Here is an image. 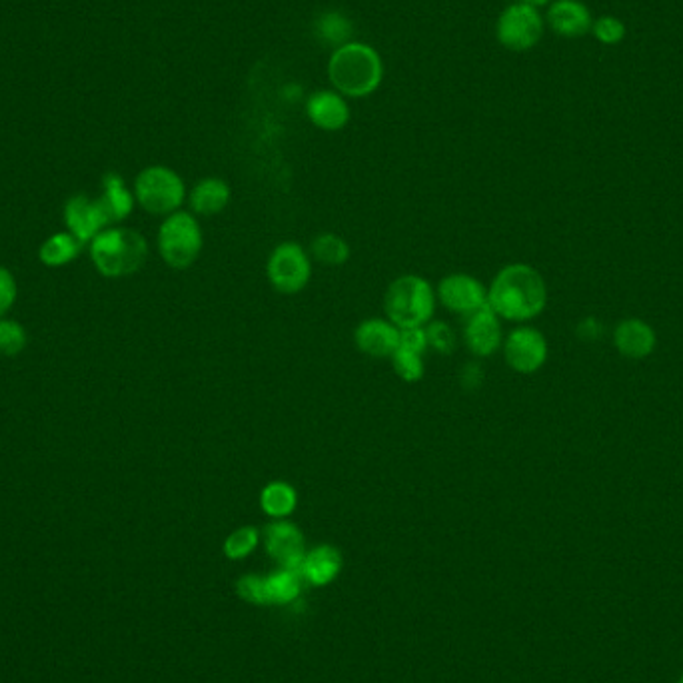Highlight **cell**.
<instances>
[{
    "instance_id": "10",
    "label": "cell",
    "mask_w": 683,
    "mask_h": 683,
    "mask_svg": "<svg viewBox=\"0 0 683 683\" xmlns=\"http://www.w3.org/2000/svg\"><path fill=\"white\" fill-rule=\"evenodd\" d=\"M502 348L506 364L518 374L538 372L548 358V342L544 334L530 326H520L512 330Z\"/></svg>"
},
{
    "instance_id": "30",
    "label": "cell",
    "mask_w": 683,
    "mask_h": 683,
    "mask_svg": "<svg viewBox=\"0 0 683 683\" xmlns=\"http://www.w3.org/2000/svg\"><path fill=\"white\" fill-rule=\"evenodd\" d=\"M596 38L604 44H618L626 36V26L622 20L614 16H602L596 24H592Z\"/></svg>"
},
{
    "instance_id": "4",
    "label": "cell",
    "mask_w": 683,
    "mask_h": 683,
    "mask_svg": "<svg viewBox=\"0 0 683 683\" xmlns=\"http://www.w3.org/2000/svg\"><path fill=\"white\" fill-rule=\"evenodd\" d=\"M436 288L418 274L398 276L384 294L386 318L400 330L422 328L434 320Z\"/></svg>"
},
{
    "instance_id": "16",
    "label": "cell",
    "mask_w": 683,
    "mask_h": 683,
    "mask_svg": "<svg viewBox=\"0 0 683 683\" xmlns=\"http://www.w3.org/2000/svg\"><path fill=\"white\" fill-rule=\"evenodd\" d=\"M232 198V190L228 186V182H224L222 178H202L198 180L190 194H188V204H190V212L194 216H218L222 214Z\"/></svg>"
},
{
    "instance_id": "9",
    "label": "cell",
    "mask_w": 683,
    "mask_h": 683,
    "mask_svg": "<svg viewBox=\"0 0 683 683\" xmlns=\"http://www.w3.org/2000/svg\"><path fill=\"white\" fill-rule=\"evenodd\" d=\"M436 298L448 312L468 318L488 304V288L472 274L454 272L440 280Z\"/></svg>"
},
{
    "instance_id": "28",
    "label": "cell",
    "mask_w": 683,
    "mask_h": 683,
    "mask_svg": "<svg viewBox=\"0 0 683 683\" xmlns=\"http://www.w3.org/2000/svg\"><path fill=\"white\" fill-rule=\"evenodd\" d=\"M26 346V330L14 320L0 318V354L16 356Z\"/></svg>"
},
{
    "instance_id": "8",
    "label": "cell",
    "mask_w": 683,
    "mask_h": 683,
    "mask_svg": "<svg viewBox=\"0 0 683 683\" xmlns=\"http://www.w3.org/2000/svg\"><path fill=\"white\" fill-rule=\"evenodd\" d=\"M544 34V20L538 8L528 6L524 2L508 6L498 22L496 36L502 46L514 52H524L534 48Z\"/></svg>"
},
{
    "instance_id": "5",
    "label": "cell",
    "mask_w": 683,
    "mask_h": 683,
    "mask_svg": "<svg viewBox=\"0 0 683 683\" xmlns=\"http://www.w3.org/2000/svg\"><path fill=\"white\" fill-rule=\"evenodd\" d=\"M158 252L168 268L186 270L202 254L204 234L198 216L186 210H178L166 216L158 230Z\"/></svg>"
},
{
    "instance_id": "2",
    "label": "cell",
    "mask_w": 683,
    "mask_h": 683,
    "mask_svg": "<svg viewBox=\"0 0 683 683\" xmlns=\"http://www.w3.org/2000/svg\"><path fill=\"white\" fill-rule=\"evenodd\" d=\"M328 76L334 90L342 96L364 98L380 86L384 64L374 46L352 40L332 52Z\"/></svg>"
},
{
    "instance_id": "14",
    "label": "cell",
    "mask_w": 683,
    "mask_h": 683,
    "mask_svg": "<svg viewBox=\"0 0 683 683\" xmlns=\"http://www.w3.org/2000/svg\"><path fill=\"white\" fill-rule=\"evenodd\" d=\"M64 220L70 234L78 242H92L108 224V216L98 200H88V196H72L64 206Z\"/></svg>"
},
{
    "instance_id": "25",
    "label": "cell",
    "mask_w": 683,
    "mask_h": 683,
    "mask_svg": "<svg viewBox=\"0 0 683 683\" xmlns=\"http://www.w3.org/2000/svg\"><path fill=\"white\" fill-rule=\"evenodd\" d=\"M422 356L424 354H418V352H412V350L398 346V350L390 358L396 376L406 384L420 382L424 378V358Z\"/></svg>"
},
{
    "instance_id": "13",
    "label": "cell",
    "mask_w": 683,
    "mask_h": 683,
    "mask_svg": "<svg viewBox=\"0 0 683 683\" xmlns=\"http://www.w3.org/2000/svg\"><path fill=\"white\" fill-rule=\"evenodd\" d=\"M268 554L286 570H298L304 562V536L298 526L286 520H276L264 530Z\"/></svg>"
},
{
    "instance_id": "33",
    "label": "cell",
    "mask_w": 683,
    "mask_h": 683,
    "mask_svg": "<svg viewBox=\"0 0 683 683\" xmlns=\"http://www.w3.org/2000/svg\"><path fill=\"white\" fill-rule=\"evenodd\" d=\"M600 332H602V328L596 324V320H586V322L580 326V334H582V338H586V340H596V338L600 336Z\"/></svg>"
},
{
    "instance_id": "18",
    "label": "cell",
    "mask_w": 683,
    "mask_h": 683,
    "mask_svg": "<svg viewBox=\"0 0 683 683\" xmlns=\"http://www.w3.org/2000/svg\"><path fill=\"white\" fill-rule=\"evenodd\" d=\"M616 346L628 358H646L656 346L654 330L642 320H626L616 328Z\"/></svg>"
},
{
    "instance_id": "27",
    "label": "cell",
    "mask_w": 683,
    "mask_h": 683,
    "mask_svg": "<svg viewBox=\"0 0 683 683\" xmlns=\"http://www.w3.org/2000/svg\"><path fill=\"white\" fill-rule=\"evenodd\" d=\"M260 544V532L254 526H242L238 530H234L226 542H224V554L230 560H240L246 558L248 554H252L256 550V546Z\"/></svg>"
},
{
    "instance_id": "15",
    "label": "cell",
    "mask_w": 683,
    "mask_h": 683,
    "mask_svg": "<svg viewBox=\"0 0 683 683\" xmlns=\"http://www.w3.org/2000/svg\"><path fill=\"white\" fill-rule=\"evenodd\" d=\"M310 122L326 132L342 130L350 120V106L346 96L336 90H318L306 102Z\"/></svg>"
},
{
    "instance_id": "17",
    "label": "cell",
    "mask_w": 683,
    "mask_h": 683,
    "mask_svg": "<svg viewBox=\"0 0 683 683\" xmlns=\"http://www.w3.org/2000/svg\"><path fill=\"white\" fill-rule=\"evenodd\" d=\"M550 26L568 38L584 36L592 28L590 8L578 0H556L548 12Z\"/></svg>"
},
{
    "instance_id": "29",
    "label": "cell",
    "mask_w": 683,
    "mask_h": 683,
    "mask_svg": "<svg viewBox=\"0 0 683 683\" xmlns=\"http://www.w3.org/2000/svg\"><path fill=\"white\" fill-rule=\"evenodd\" d=\"M426 334H428V346L440 354H450L456 348V334L448 322L432 320L426 326Z\"/></svg>"
},
{
    "instance_id": "34",
    "label": "cell",
    "mask_w": 683,
    "mask_h": 683,
    "mask_svg": "<svg viewBox=\"0 0 683 683\" xmlns=\"http://www.w3.org/2000/svg\"><path fill=\"white\" fill-rule=\"evenodd\" d=\"M520 2H524V4H528V6H534V8H538V6H544V4H548L550 0H520Z\"/></svg>"
},
{
    "instance_id": "24",
    "label": "cell",
    "mask_w": 683,
    "mask_h": 683,
    "mask_svg": "<svg viewBox=\"0 0 683 683\" xmlns=\"http://www.w3.org/2000/svg\"><path fill=\"white\" fill-rule=\"evenodd\" d=\"M80 244L72 234H54L40 246V262L46 266H64L80 252Z\"/></svg>"
},
{
    "instance_id": "12",
    "label": "cell",
    "mask_w": 683,
    "mask_h": 683,
    "mask_svg": "<svg viewBox=\"0 0 683 683\" xmlns=\"http://www.w3.org/2000/svg\"><path fill=\"white\" fill-rule=\"evenodd\" d=\"M402 330L388 318L362 320L354 330V344L358 352L374 360H390L400 346Z\"/></svg>"
},
{
    "instance_id": "3",
    "label": "cell",
    "mask_w": 683,
    "mask_h": 683,
    "mask_svg": "<svg viewBox=\"0 0 683 683\" xmlns=\"http://www.w3.org/2000/svg\"><path fill=\"white\" fill-rule=\"evenodd\" d=\"M96 270L106 278L136 274L148 258V242L134 228H104L90 242Z\"/></svg>"
},
{
    "instance_id": "6",
    "label": "cell",
    "mask_w": 683,
    "mask_h": 683,
    "mask_svg": "<svg viewBox=\"0 0 683 683\" xmlns=\"http://www.w3.org/2000/svg\"><path fill=\"white\" fill-rule=\"evenodd\" d=\"M186 184L168 166H148L134 180V200L152 216H170L186 200Z\"/></svg>"
},
{
    "instance_id": "7",
    "label": "cell",
    "mask_w": 683,
    "mask_h": 683,
    "mask_svg": "<svg viewBox=\"0 0 683 683\" xmlns=\"http://www.w3.org/2000/svg\"><path fill=\"white\" fill-rule=\"evenodd\" d=\"M312 270L314 262L310 252L294 240L274 246L266 260V278L282 296H294L306 290L312 280Z\"/></svg>"
},
{
    "instance_id": "20",
    "label": "cell",
    "mask_w": 683,
    "mask_h": 683,
    "mask_svg": "<svg viewBox=\"0 0 683 683\" xmlns=\"http://www.w3.org/2000/svg\"><path fill=\"white\" fill-rule=\"evenodd\" d=\"M340 566H342V558L336 548L318 546L310 554L304 556V562L300 566V576H304L312 584L322 586L336 578V574L340 572Z\"/></svg>"
},
{
    "instance_id": "31",
    "label": "cell",
    "mask_w": 683,
    "mask_h": 683,
    "mask_svg": "<svg viewBox=\"0 0 683 683\" xmlns=\"http://www.w3.org/2000/svg\"><path fill=\"white\" fill-rule=\"evenodd\" d=\"M400 346H402V348H406V350L418 352V354H426V350L430 348V346H428V334H426V326H422V328H408V330H402V336H400Z\"/></svg>"
},
{
    "instance_id": "11",
    "label": "cell",
    "mask_w": 683,
    "mask_h": 683,
    "mask_svg": "<svg viewBox=\"0 0 683 683\" xmlns=\"http://www.w3.org/2000/svg\"><path fill=\"white\" fill-rule=\"evenodd\" d=\"M464 342L476 358H490L502 348V320L488 304L466 318Z\"/></svg>"
},
{
    "instance_id": "22",
    "label": "cell",
    "mask_w": 683,
    "mask_h": 683,
    "mask_svg": "<svg viewBox=\"0 0 683 683\" xmlns=\"http://www.w3.org/2000/svg\"><path fill=\"white\" fill-rule=\"evenodd\" d=\"M310 258L312 262L326 268H342L348 264L352 250L346 238L334 232H322L310 242Z\"/></svg>"
},
{
    "instance_id": "19",
    "label": "cell",
    "mask_w": 683,
    "mask_h": 683,
    "mask_svg": "<svg viewBox=\"0 0 683 683\" xmlns=\"http://www.w3.org/2000/svg\"><path fill=\"white\" fill-rule=\"evenodd\" d=\"M298 506V492L284 480L268 482L260 492V508L272 520H286Z\"/></svg>"
},
{
    "instance_id": "1",
    "label": "cell",
    "mask_w": 683,
    "mask_h": 683,
    "mask_svg": "<svg viewBox=\"0 0 683 683\" xmlns=\"http://www.w3.org/2000/svg\"><path fill=\"white\" fill-rule=\"evenodd\" d=\"M548 302L542 274L528 264H508L488 288V306L500 320L526 322L540 316Z\"/></svg>"
},
{
    "instance_id": "35",
    "label": "cell",
    "mask_w": 683,
    "mask_h": 683,
    "mask_svg": "<svg viewBox=\"0 0 683 683\" xmlns=\"http://www.w3.org/2000/svg\"><path fill=\"white\" fill-rule=\"evenodd\" d=\"M680 683H683V678H682V680H680Z\"/></svg>"
},
{
    "instance_id": "32",
    "label": "cell",
    "mask_w": 683,
    "mask_h": 683,
    "mask_svg": "<svg viewBox=\"0 0 683 683\" xmlns=\"http://www.w3.org/2000/svg\"><path fill=\"white\" fill-rule=\"evenodd\" d=\"M16 300V282L6 268H0V318L12 308Z\"/></svg>"
},
{
    "instance_id": "26",
    "label": "cell",
    "mask_w": 683,
    "mask_h": 683,
    "mask_svg": "<svg viewBox=\"0 0 683 683\" xmlns=\"http://www.w3.org/2000/svg\"><path fill=\"white\" fill-rule=\"evenodd\" d=\"M298 586H300V572L284 568L282 572L264 580L266 602H272V600L286 602L298 594Z\"/></svg>"
},
{
    "instance_id": "21",
    "label": "cell",
    "mask_w": 683,
    "mask_h": 683,
    "mask_svg": "<svg viewBox=\"0 0 683 683\" xmlns=\"http://www.w3.org/2000/svg\"><path fill=\"white\" fill-rule=\"evenodd\" d=\"M102 186L104 192L98 198V202L104 208L110 224L128 218L134 208V194L124 186V180L118 174H106Z\"/></svg>"
},
{
    "instance_id": "23",
    "label": "cell",
    "mask_w": 683,
    "mask_h": 683,
    "mask_svg": "<svg viewBox=\"0 0 683 683\" xmlns=\"http://www.w3.org/2000/svg\"><path fill=\"white\" fill-rule=\"evenodd\" d=\"M314 32L322 44H328L336 50V48L352 42L350 38H352L354 26H352L350 18L346 14H342L340 10H328V12H322L320 18L316 20Z\"/></svg>"
}]
</instances>
